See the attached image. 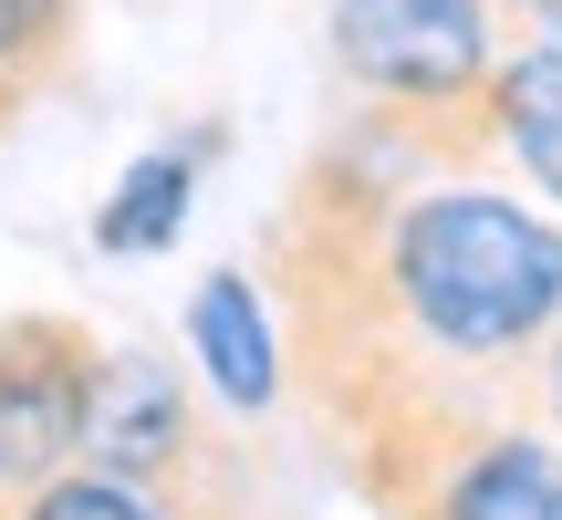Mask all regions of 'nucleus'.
Segmentation results:
<instances>
[{
    "mask_svg": "<svg viewBox=\"0 0 562 520\" xmlns=\"http://www.w3.org/2000/svg\"><path fill=\"white\" fill-rule=\"evenodd\" d=\"M261 281L292 406L334 479L396 520L459 448L542 417L562 334V219L480 178H406L375 136H334L261 219Z\"/></svg>",
    "mask_w": 562,
    "mask_h": 520,
    "instance_id": "f257e3e1",
    "label": "nucleus"
},
{
    "mask_svg": "<svg viewBox=\"0 0 562 520\" xmlns=\"http://www.w3.org/2000/svg\"><path fill=\"white\" fill-rule=\"evenodd\" d=\"M501 32L510 0H323V53L344 94H364V125L480 104V83L510 63Z\"/></svg>",
    "mask_w": 562,
    "mask_h": 520,
    "instance_id": "f03ea898",
    "label": "nucleus"
},
{
    "mask_svg": "<svg viewBox=\"0 0 562 520\" xmlns=\"http://www.w3.org/2000/svg\"><path fill=\"white\" fill-rule=\"evenodd\" d=\"M385 157H427L448 178H490L510 167L521 188H542L562 208V42H521L501 74L480 83V104H448V115H385L364 125Z\"/></svg>",
    "mask_w": 562,
    "mask_h": 520,
    "instance_id": "7ed1b4c3",
    "label": "nucleus"
},
{
    "mask_svg": "<svg viewBox=\"0 0 562 520\" xmlns=\"http://www.w3.org/2000/svg\"><path fill=\"white\" fill-rule=\"evenodd\" d=\"M94 323L83 313H0V520L32 500L53 468L83 459V406H94Z\"/></svg>",
    "mask_w": 562,
    "mask_h": 520,
    "instance_id": "20e7f679",
    "label": "nucleus"
},
{
    "mask_svg": "<svg viewBox=\"0 0 562 520\" xmlns=\"http://www.w3.org/2000/svg\"><path fill=\"white\" fill-rule=\"evenodd\" d=\"M83 459L115 468V479L167 489V500H188L199 479H220V459H209V427H199V396H188L178 354H157V343H104L94 406H83Z\"/></svg>",
    "mask_w": 562,
    "mask_h": 520,
    "instance_id": "39448f33",
    "label": "nucleus"
},
{
    "mask_svg": "<svg viewBox=\"0 0 562 520\" xmlns=\"http://www.w3.org/2000/svg\"><path fill=\"white\" fill-rule=\"evenodd\" d=\"M188 354H199V375L220 385V406H240V417H271V406L292 396V354H281L271 281L240 271V260H220V271L188 292Z\"/></svg>",
    "mask_w": 562,
    "mask_h": 520,
    "instance_id": "423d86ee",
    "label": "nucleus"
},
{
    "mask_svg": "<svg viewBox=\"0 0 562 520\" xmlns=\"http://www.w3.org/2000/svg\"><path fill=\"white\" fill-rule=\"evenodd\" d=\"M396 520H562V438L542 417L490 427V438L459 448Z\"/></svg>",
    "mask_w": 562,
    "mask_h": 520,
    "instance_id": "0eeeda50",
    "label": "nucleus"
},
{
    "mask_svg": "<svg viewBox=\"0 0 562 520\" xmlns=\"http://www.w3.org/2000/svg\"><path fill=\"white\" fill-rule=\"evenodd\" d=\"M209 157H220V125H199L188 146H146V157L115 178V199L94 208V250H115V260H157V250H178L188 199H199V167H209Z\"/></svg>",
    "mask_w": 562,
    "mask_h": 520,
    "instance_id": "6e6552de",
    "label": "nucleus"
},
{
    "mask_svg": "<svg viewBox=\"0 0 562 520\" xmlns=\"http://www.w3.org/2000/svg\"><path fill=\"white\" fill-rule=\"evenodd\" d=\"M83 42V0H0V136L74 74Z\"/></svg>",
    "mask_w": 562,
    "mask_h": 520,
    "instance_id": "1a4fd4ad",
    "label": "nucleus"
},
{
    "mask_svg": "<svg viewBox=\"0 0 562 520\" xmlns=\"http://www.w3.org/2000/svg\"><path fill=\"white\" fill-rule=\"evenodd\" d=\"M11 520H188V510L167 500V489H146V479H115V468L74 459V468H53Z\"/></svg>",
    "mask_w": 562,
    "mask_h": 520,
    "instance_id": "9d476101",
    "label": "nucleus"
},
{
    "mask_svg": "<svg viewBox=\"0 0 562 520\" xmlns=\"http://www.w3.org/2000/svg\"><path fill=\"white\" fill-rule=\"evenodd\" d=\"M178 510H188V520H261L250 500H229V479H199V489H188Z\"/></svg>",
    "mask_w": 562,
    "mask_h": 520,
    "instance_id": "9b49d317",
    "label": "nucleus"
},
{
    "mask_svg": "<svg viewBox=\"0 0 562 520\" xmlns=\"http://www.w3.org/2000/svg\"><path fill=\"white\" fill-rule=\"evenodd\" d=\"M510 21H521L531 42H562V0H510Z\"/></svg>",
    "mask_w": 562,
    "mask_h": 520,
    "instance_id": "f8f14e48",
    "label": "nucleus"
},
{
    "mask_svg": "<svg viewBox=\"0 0 562 520\" xmlns=\"http://www.w3.org/2000/svg\"><path fill=\"white\" fill-rule=\"evenodd\" d=\"M542 427L562 438V334H552V354H542Z\"/></svg>",
    "mask_w": 562,
    "mask_h": 520,
    "instance_id": "ddd939ff",
    "label": "nucleus"
}]
</instances>
